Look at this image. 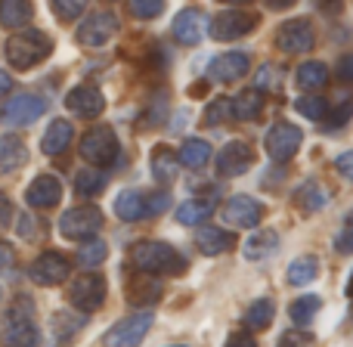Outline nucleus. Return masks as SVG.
Segmentation results:
<instances>
[{"label":"nucleus","instance_id":"4be33fe9","mask_svg":"<svg viewBox=\"0 0 353 347\" xmlns=\"http://www.w3.org/2000/svg\"><path fill=\"white\" fill-rule=\"evenodd\" d=\"M28 161L25 143L16 134H3L0 137V174H16L19 168Z\"/></svg>","mask_w":353,"mask_h":347},{"label":"nucleus","instance_id":"ea45409f","mask_svg":"<svg viewBox=\"0 0 353 347\" xmlns=\"http://www.w3.org/2000/svg\"><path fill=\"white\" fill-rule=\"evenodd\" d=\"M350 115H353V99L350 97H341L335 106H329V115H325V128L329 130H338V128H344V124L350 121Z\"/></svg>","mask_w":353,"mask_h":347},{"label":"nucleus","instance_id":"e433bc0d","mask_svg":"<svg viewBox=\"0 0 353 347\" xmlns=\"http://www.w3.org/2000/svg\"><path fill=\"white\" fill-rule=\"evenodd\" d=\"M109 257V245L103 239H87L78 248V264L81 267H99V264Z\"/></svg>","mask_w":353,"mask_h":347},{"label":"nucleus","instance_id":"b1692460","mask_svg":"<svg viewBox=\"0 0 353 347\" xmlns=\"http://www.w3.org/2000/svg\"><path fill=\"white\" fill-rule=\"evenodd\" d=\"M72 137H74L72 124L62 121V118H56V121L47 128V134L41 137V146H43L47 155H62L68 146H72Z\"/></svg>","mask_w":353,"mask_h":347},{"label":"nucleus","instance_id":"9d476101","mask_svg":"<svg viewBox=\"0 0 353 347\" xmlns=\"http://www.w3.org/2000/svg\"><path fill=\"white\" fill-rule=\"evenodd\" d=\"M251 165H254V149H251L245 140L226 143L217 155V174L220 177H242Z\"/></svg>","mask_w":353,"mask_h":347},{"label":"nucleus","instance_id":"13d9d810","mask_svg":"<svg viewBox=\"0 0 353 347\" xmlns=\"http://www.w3.org/2000/svg\"><path fill=\"white\" fill-rule=\"evenodd\" d=\"M344 224H347V226H353V211H347V217H344Z\"/></svg>","mask_w":353,"mask_h":347},{"label":"nucleus","instance_id":"7ed1b4c3","mask_svg":"<svg viewBox=\"0 0 353 347\" xmlns=\"http://www.w3.org/2000/svg\"><path fill=\"white\" fill-rule=\"evenodd\" d=\"M81 159L97 168H109L118 161V137L109 124H97L81 140Z\"/></svg>","mask_w":353,"mask_h":347},{"label":"nucleus","instance_id":"f257e3e1","mask_svg":"<svg viewBox=\"0 0 353 347\" xmlns=\"http://www.w3.org/2000/svg\"><path fill=\"white\" fill-rule=\"evenodd\" d=\"M130 261L140 273H165V276H180L186 270V257L168 242H140L130 251Z\"/></svg>","mask_w":353,"mask_h":347},{"label":"nucleus","instance_id":"c03bdc74","mask_svg":"<svg viewBox=\"0 0 353 347\" xmlns=\"http://www.w3.org/2000/svg\"><path fill=\"white\" fill-rule=\"evenodd\" d=\"M335 75L344 81V84H353V53L341 56V59L335 62Z\"/></svg>","mask_w":353,"mask_h":347},{"label":"nucleus","instance_id":"1a4fd4ad","mask_svg":"<svg viewBox=\"0 0 353 347\" xmlns=\"http://www.w3.org/2000/svg\"><path fill=\"white\" fill-rule=\"evenodd\" d=\"M68 273H72V264L59 251H47L28 267L31 282H37V286H59V282L68 279Z\"/></svg>","mask_w":353,"mask_h":347},{"label":"nucleus","instance_id":"3c124183","mask_svg":"<svg viewBox=\"0 0 353 347\" xmlns=\"http://www.w3.org/2000/svg\"><path fill=\"white\" fill-rule=\"evenodd\" d=\"M31 224H34V220H31L28 217V214H22V217H19V236H25V239H34V226H31Z\"/></svg>","mask_w":353,"mask_h":347},{"label":"nucleus","instance_id":"c9c22d12","mask_svg":"<svg viewBox=\"0 0 353 347\" xmlns=\"http://www.w3.org/2000/svg\"><path fill=\"white\" fill-rule=\"evenodd\" d=\"M211 211H214L211 201L192 199V201H183V205L176 208V220H180V224H186V226H192V224H201V220L211 217Z\"/></svg>","mask_w":353,"mask_h":347},{"label":"nucleus","instance_id":"37998d69","mask_svg":"<svg viewBox=\"0 0 353 347\" xmlns=\"http://www.w3.org/2000/svg\"><path fill=\"white\" fill-rule=\"evenodd\" d=\"M168 205H171V199H168V192L146 195V214H161V211H168Z\"/></svg>","mask_w":353,"mask_h":347},{"label":"nucleus","instance_id":"dca6fc26","mask_svg":"<svg viewBox=\"0 0 353 347\" xmlns=\"http://www.w3.org/2000/svg\"><path fill=\"white\" fill-rule=\"evenodd\" d=\"M251 68V59L248 53H242V50H232V53H223L214 59L211 66V81H220V84H232V81L245 78Z\"/></svg>","mask_w":353,"mask_h":347},{"label":"nucleus","instance_id":"bf43d9fd","mask_svg":"<svg viewBox=\"0 0 353 347\" xmlns=\"http://www.w3.org/2000/svg\"><path fill=\"white\" fill-rule=\"evenodd\" d=\"M230 3H236V6H242V3H251V0H230Z\"/></svg>","mask_w":353,"mask_h":347},{"label":"nucleus","instance_id":"aec40b11","mask_svg":"<svg viewBox=\"0 0 353 347\" xmlns=\"http://www.w3.org/2000/svg\"><path fill=\"white\" fill-rule=\"evenodd\" d=\"M329 199H332V192L319 180H307V183H301V186L294 189V205H298L304 214L323 211V208L329 205Z\"/></svg>","mask_w":353,"mask_h":347},{"label":"nucleus","instance_id":"a18cd8bd","mask_svg":"<svg viewBox=\"0 0 353 347\" xmlns=\"http://www.w3.org/2000/svg\"><path fill=\"white\" fill-rule=\"evenodd\" d=\"M223 347H257V341H254V335H251L248 329H239V332H232V335L226 338Z\"/></svg>","mask_w":353,"mask_h":347},{"label":"nucleus","instance_id":"a878e982","mask_svg":"<svg viewBox=\"0 0 353 347\" xmlns=\"http://www.w3.org/2000/svg\"><path fill=\"white\" fill-rule=\"evenodd\" d=\"M115 214L121 220H128V224L149 217L146 214V195L137 192V189H124V192L115 199Z\"/></svg>","mask_w":353,"mask_h":347},{"label":"nucleus","instance_id":"412c9836","mask_svg":"<svg viewBox=\"0 0 353 347\" xmlns=\"http://www.w3.org/2000/svg\"><path fill=\"white\" fill-rule=\"evenodd\" d=\"M3 344L6 347H37L41 344V332H37V326L31 323L28 317L25 319L12 317L10 326H6V332H3Z\"/></svg>","mask_w":353,"mask_h":347},{"label":"nucleus","instance_id":"a19ab883","mask_svg":"<svg viewBox=\"0 0 353 347\" xmlns=\"http://www.w3.org/2000/svg\"><path fill=\"white\" fill-rule=\"evenodd\" d=\"M50 6H53V12L62 19V22H74V19L84 12L87 0H50Z\"/></svg>","mask_w":353,"mask_h":347},{"label":"nucleus","instance_id":"2eb2a0df","mask_svg":"<svg viewBox=\"0 0 353 347\" xmlns=\"http://www.w3.org/2000/svg\"><path fill=\"white\" fill-rule=\"evenodd\" d=\"M205 31H208V16L201 10L189 6V10L176 12V19H174V37L180 43L192 47V43H199L201 37H205Z\"/></svg>","mask_w":353,"mask_h":347},{"label":"nucleus","instance_id":"6e6552de","mask_svg":"<svg viewBox=\"0 0 353 347\" xmlns=\"http://www.w3.org/2000/svg\"><path fill=\"white\" fill-rule=\"evenodd\" d=\"M257 25L254 12H245V10H223L220 16L211 19V37L214 41H239L245 37L251 28Z\"/></svg>","mask_w":353,"mask_h":347},{"label":"nucleus","instance_id":"cd10ccee","mask_svg":"<svg viewBox=\"0 0 353 347\" xmlns=\"http://www.w3.org/2000/svg\"><path fill=\"white\" fill-rule=\"evenodd\" d=\"M273 317H276V304L270 298H257L254 304L245 310V317H242V323H245V329L248 332H263L270 323H273Z\"/></svg>","mask_w":353,"mask_h":347},{"label":"nucleus","instance_id":"6e6d98bb","mask_svg":"<svg viewBox=\"0 0 353 347\" xmlns=\"http://www.w3.org/2000/svg\"><path fill=\"white\" fill-rule=\"evenodd\" d=\"M298 0H267L270 10H288V6H294Z\"/></svg>","mask_w":353,"mask_h":347},{"label":"nucleus","instance_id":"58836bf2","mask_svg":"<svg viewBox=\"0 0 353 347\" xmlns=\"http://www.w3.org/2000/svg\"><path fill=\"white\" fill-rule=\"evenodd\" d=\"M294 109H298L304 118H310V121H325V115H329V99L325 97H301L298 103H294Z\"/></svg>","mask_w":353,"mask_h":347},{"label":"nucleus","instance_id":"79ce46f5","mask_svg":"<svg viewBox=\"0 0 353 347\" xmlns=\"http://www.w3.org/2000/svg\"><path fill=\"white\" fill-rule=\"evenodd\" d=\"M165 10V0H130V12L137 19H155Z\"/></svg>","mask_w":353,"mask_h":347},{"label":"nucleus","instance_id":"0eeeda50","mask_svg":"<svg viewBox=\"0 0 353 347\" xmlns=\"http://www.w3.org/2000/svg\"><path fill=\"white\" fill-rule=\"evenodd\" d=\"M152 329V313H134V317L115 323L105 332V347H137Z\"/></svg>","mask_w":353,"mask_h":347},{"label":"nucleus","instance_id":"49530a36","mask_svg":"<svg viewBox=\"0 0 353 347\" xmlns=\"http://www.w3.org/2000/svg\"><path fill=\"white\" fill-rule=\"evenodd\" d=\"M335 171L341 174L344 180L353 183V149H350V152H341V155H338V159H335Z\"/></svg>","mask_w":353,"mask_h":347},{"label":"nucleus","instance_id":"423d86ee","mask_svg":"<svg viewBox=\"0 0 353 347\" xmlns=\"http://www.w3.org/2000/svg\"><path fill=\"white\" fill-rule=\"evenodd\" d=\"M301 140H304V134H301L298 124L279 121V124H273V128H270L263 146H267V155L273 161H288V159H294V152L301 149Z\"/></svg>","mask_w":353,"mask_h":347},{"label":"nucleus","instance_id":"5701e85b","mask_svg":"<svg viewBox=\"0 0 353 347\" xmlns=\"http://www.w3.org/2000/svg\"><path fill=\"white\" fill-rule=\"evenodd\" d=\"M159 298H161V282L152 273H140L130 279V286H128L130 304H155Z\"/></svg>","mask_w":353,"mask_h":347},{"label":"nucleus","instance_id":"393cba45","mask_svg":"<svg viewBox=\"0 0 353 347\" xmlns=\"http://www.w3.org/2000/svg\"><path fill=\"white\" fill-rule=\"evenodd\" d=\"M152 174L159 183H174L176 174H180V159L171 146H155L152 149Z\"/></svg>","mask_w":353,"mask_h":347},{"label":"nucleus","instance_id":"7c9ffc66","mask_svg":"<svg viewBox=\"0 0 353 347\" xmlns=\"http://www.w3.org/2000/svg\"><path fill=\"white\" fill-rule=\"evenodd\" d=\"M263 109V93L257 90V87H251V90L239 93L236 99H232V118H239V121H251V118H257Z\"/></svg>","mask_w":353,"mask_h":347},{"label":"nucleus","instance_id":"f3484780","mask_svg":"<svg viewBox=\"0 0 353 347\" xmlns=\"http://www.w3.org/2000/svg\"><path fill=\"white\" fill-rule=\"evenodd\" d=\"M47 112V99L34 97V93H22V97L10 99V106H6L3 118L10 124H34L37 118Z\"/></svg>","mask_w":353,"mask_h":347},{"label":"nucleus","instance_id":"a211bd4d","mask_svg":"<svg viewBox=\"0 0 353 347\" xmlns=\"http://www.w3.org/2000/svg\"><path fill=\"white\" fill-rule=\"evenodd\" d=\"M195 245H199L201 255L217 257V255H223V251H230L232 245H236V236H232L230 230H223V226L205 224V226L195 230Z\"/></svg>","mask_w":353,"mask_h":347},{"label":"nucleus","instance_id":"6ab92c4d","mask_svg":"<svg viewBox=\"0 0 353 347\" xmlns=\"http://www.w3.org/2000/svg\"><path fill=\"white\" fill-rule=\"evenodd\" d=\"M62 199V186L53 174H41L28 189H25V201L31 208H53Z\"/></svg>","mask_w":353,"mask_h":347},{"label":"nucleus","instance_id":"4d7b16f0","mask_svg":"<svg viewBox=\"0 0 353 347\" xmlns=\"http://www.w3.org/2000/svg\"><path fill=\"white\" fill-rule=\"evenodd\" d=\"M347 298L353 301V273H350V279H347Z\"/></svg>","mask_w":353,"mask_h":347},{"label":"nucleus","instance_id":"c756f323","mask_svg":"<svg viewBox=\"0 0 353 347\" xmlns=\"http://www.w3.org/2000/svg\"><path fill=\"white\" fill-rule=\"evenodd\" d=\"M31 19V0H0V25L25 28Z\"/></svg>","mask_w":353,"mask_h":347},{"label":"nucleus","instance_id":"4468645a","mask_svg":"<svg viewBox=\"0 0 353 347\" xmlns=\"http://www.w3.org/2000/svg\"><path fill=\"white\" fill-rule=\"evenodd\" d=\"M276 47L285 50V53H307L313 47V28L304 19L282 22V28L276 31Z\"/></svg>","mask_w":353,"mask_h":347},{"label":"nucleus","instance_id":"de8ad7c7","mask_svg":"<svg viewBox=\"0 0 353 347\" xmlns=\"http://www.w3.org/2000/svg\"><path fill=\"white\" fill-rule=\"evenodd\" d=\"M279 84V78H276V66H261V75H257V90H263V87H276Z\"/></svg>","mask_w":353,"mask_h":347},{"label":"nucleus","instance_id":"603ef678","mask_svg":"<svg viewBox=\"0 0 353 347\" xmlns=\"http://www.w3.org/2000/svg\"><path fill=\"white\" fill-rule=\"evenodd\" d=\"M10 214H12V208H10V199H6V195L0 192V224H6V220H10Z\"/></svg>","mask_w":353,"mask_h":347},{"label":"nucleus","instance_id":"5fc2aeb1","mask_svg":"<svg viewBox=\"0 0 353 347\" xmlns=\"http://www.w3.org/2000/svg\"><path fill=\"white\" fill-rule=\"evenodd\" d=\"M12 267V251L6 248V245H0V270Z\"/></svg>","mask_w":353,"mask_h":347},{"label":"nucleus","instance_id":"473e14b6","mask_svg":"<svg viewBox=\"0 0 353 347\" xmlns=\"http://www.w3.org/2000/svg\"><path fill=\"white\" fill-rule=\"evenodd\" d=\"M319 276V257L316 255H301L288 264V282L292 286H307Z\"/></svg>","mask_w":353,"mask_h":347},{"label":"nucleus","instance_id":"ddd939ff","mask_svg":"<svg viewBox=\"0 0 353 347\" xmlns=\"http://www.w3.org/2000/svg\"><path fill=\"white\" fill-rule=\"evenodd\" d=\"M65 109L72 112V115H78V118H97V115H103L105 99H103V93H99L97 87L81 84V87H72V90H68Z\"/></svg>","mask_w":353,"mask_h":347},{"label":"nucleus","instance_id":"052dcab7","mask_svg":"<svg viewBox=\"0 0 353 347\" xmlns=\"http://www.w3.org/2000/svg\"><path fill=\"white\" fill-rule=\"evenodd\" d=\"M171 347H186V344H171Z\"/></svg>","mask_w":353,"mask_h":347},{"label":"nucleus","instance_id":"39448f33","mask_svg":"<svg viewBox=\"0 0 353 347\" xmlns=\"http://www.w3.org/2000/svg\"><path fill=\"white\" fill-rule=\"evenodd\" d=\"M105 279L99 273H81L78 279H72V288H68V301L72 307H78L81 313H93L105 304Z\"/></svg>","mask_w":353,"mask_h":347},{"label":"nucleus","instance_id":"72a5a7b5","mask_svg":"<svg viewBox=\"0 0 353 347\" xmlns=\"http://www.w3.org/2000/svg\"><path fill=\"white\" fill-rule=\"evenodd\" d=\"M319 307H323L319 295H304V298H298L292 307H288V319H292L298 329H304L307 323H313V317L319 313Z\"/></svg>","mask_w":353,"mask_h":347},{"label":"nucleus","instance_id":"2f4dec72","mask_svg":"<svg viewBox=\"0 0 353 347\" xmlns=\"http://www.w3.org/2000/svg\"><path fill=\"white\" fill-rule=\"evenodd\" d=\"M176 159H180V165H186V168H205L208 159H211V146H208L205 140H199V137H189V140H183Z\"/></svg>","mask_w":353,"mask_h":347},{"label":"nucleus","instance_id":"f704fd0d","mask_svg":"<svg viewBox=\"0 0 353 347\" xmlns=\"http://www.w3.org/2000/svg\"><path fill=\"white\" fill-rule=\"evenodd\" d=\"M230 118H232V99L230 97H217V99L208 103L201 121H205V128H223Z\"/></svg>","mask_w":353,"mask_h":347},{"label":"nucleus","instance_id":"c85d7f7f","mask_svg":"<svg viewBox=\"0 0 353 347\" xmlns=\"http://www.w3.org/2000/svg\"><path fill=\"white\" fill-rule=\"evenodd\" d=\"M294 78H298L301 90H319V87L329 84L332 72L325 62H304V66H298V75H294Z\"/></svg>","mask_w":353,"mask_h":347},{"label":"nucleus","instance_id":"864d4df0","mask_svg":"<svg viewBox=\"0 0 353 347\" xmlns=\"http://www.w3.org/2000/svg\"><path fill=\"white\" fill-rule=\"evenodd\" d=\"M10 90H12V78L3 72V68H0V99H3Z\"/></svg>","mask_w":353,"mask_h":347},{"label":"nucleus","instance_id":"9b49d317","mask_svg":"<svg viewBox=\"0 0 353 347\" xmlns=\"http://www.w3.org/2000/svg\"><path fill=\"white\" fill-rule=\"evenodd\" d=\"M223 217H226V224H232V226L254 230L263 220V205L257 199H251V195H232L223 208Z\"/></svg>","mask_w":353,"mask_h":347},{"label":"nucleus","instance_id":"20e7f679","mask_svg":"<svg viewBox=\"0 0 353 347\" xmlns=\"http://www.w3.org/2000/svg\"><path fill=\"white\" fill-rule=\"evenodd\" d=\"M103 230V211L97 205H78L68 208L65 214L59 217V232L65 239H93L97 232Z\"/></svg>","mask_w":353,"mask_h":347},{"label":"nucleus","instance_id":"bb28decb","mask_svg":"<svg viewBox=\"0 0 353 347\" xmlns=\"http://www.w3.org/2000/svg\"><path fill=\"white\" fill-rule=\"evenodd\" d=\"M276 248H279V236L273 230H257V236L245 242V257L248 261H267L276 255Z\"/></svg>","mask_w":353,"mask_h":347},{"label":"nucleus","instance_id":"f03ea898","mask_svg":"<svg viewBox=\"0 0 353 347\" xmlns=\"http://www.w3.org/2000/svg\"><path fill=\"white\" fill-rule=\"evenodd\" d=\"M6 59H10L12 68H34L37 62H43L50 53H53V41H50L43 31L37 28H22L6 41Z\"/></svg>","mask_w":353,"mask_h":347},{"label":"nucleus","instance_id":"f8f14e48","mask_svg":"<svg viewBox=\"0 0 353 347\" xmlns=\"http://www.w3.org/2000/svg\"><path fill=\"white\" fill-rule=\"evenodd\" d=\"M115 31H118V19L112 12H93L78 28V43H84V47H103V43H109V37H115Z\"/></svg>","mask_w":353,"mask_h":347},{"label":"nucleus","instance_id":"4c0bfd02","mask_svg":"<svg viewBox=\"0 0 353 347\" xmlns=\"http://www.w3.org/2000/svg\"><path fill=\"white\" fill-rule=\"evenodd\" d=\"M105 189V174L103 171H78L74 174V192L78 195H97Z\"/></svg>","mask_w":353,"mask_h":347},{"label":"nucleus","instance_id":"8fccbe9b","mask_svg":"<svg viewBox=\"0 0 353 347\" xmlns=\"http://www.w3.org/2000/svg\"><path fill=\"white\" fill-rule=\"evenodd\" d=\"M335 248L341 251V255H350L353 251V226H344L341 232L335 236Z\"/></svg>","mask_w":353,"mask_h":347},{"label":"nucleus","instance_id":"09e8293b","mask_svg":"<svg viewBox=\"0 0 353 347\" xmlns=\"http://www.w3.org/2000/svg\"><path fill=\"white\" fill-rule=\"evenodd\" d=\"M307 344H310V335H304V332H285L279 338V347H307Z\"/></svg>","mask_w":353,"mask_h":347}]
</instances>
